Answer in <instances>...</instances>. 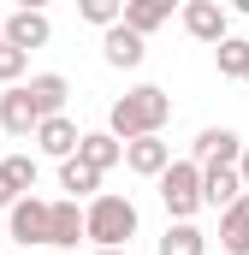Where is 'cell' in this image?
<instances>
[{"label": "cell", "instance_id": "cb8c5ba5", "mask_svg": "<svg viewBox=\"0 0 249 255\" xmlns=\"http://www.w3.org/2000/svg\"><path fill=\"white\" fill-rule=\"evenodd\" d=\"M238 184H244V190H249V148H244V154H238Z\"/></svg>", "mask_w": 249, "mask_h": 255}, {"label": "cell", "instance_id": "6da1fadb", "mask_svg": "<svg viewBox=\"0 0 249 255\" xmlns=\"http://www.w3.org/2000/svg\"><path fill=\"white\" fill-rule=\"evenodd\" d=\"M166 119H172V95H166L160 83H136V89H124L119 101H113V113H107V136H113V142L160 136Z\"/></svg>", "mask_w": 249, "mask_h": 255}, {"label": "cell", "instance_id": "7a4b0ae2", "mask_svg": "<svg viewBox=\"0 0 249 255\" xmlns=\"http://www.w3.org/2000/svg\"><path fill=\"white\" fill-rule=\"evenodd\" d=\"M83 238H89L95 250H130V238H136V202L101 190L83 208Z\"/></svg>", "mask_w": 249, "mask_h": 255}, {"label": "cell", "instance_id": "603a6c76", "mask_svg": "<svg viewBox=\"0 0 249 255\" xmlns=\"http://www.w3.org/2000/svg\"><path fill=\"white\" fill-rule=\"evenodd\" d=\"M24 71H30V54H18V48H6V42H0V83L12 89Z\"/></svg>", "mask_w": 249, "mask_h": 255}, {"label": "cell", "instance_id": "ac0fdd59", "mask_svg": "<svg viewBox=\"0 0 249 255\" xmlns=\"http://www.w3.org/2000/svg\"><path fill=\"white\" fill-rule=\"evenodd\" d=\"M60 190H71V202H77V196L95 202V196H101V172H89L83 160H60Z\"/></svg>", "mask_w": 249, "mask_h": 255}, {"label": "cell", "instance_id": "5bb4252c", "mask_svg": "<svg viewBox=\"0 0 249 255\" xmlns=\"http://www.w3.org/2000/svg\"><path fill=\"white\" fill-rule=\"evenodd\" d=\"M36 107H30V95H24V83H12L6 95H0V130H12V136H36Z\"/></svg>", "mask_w": 249, "mask_h": 255}, {"label": "cell", "instance_id": "2e32d148", "mask_svg": "<svg viewBox=\"0 0 249 255\" xmlns=\"http://www.w3.org/2000/svg\"><path fill=\"white\" fill-rule=\"evenodd\" d=\"M77 136H83V130L60 113V119H42V125H36V148L54 154V160H71V154H77Z\"/></svg>", "mask_w": 249, "mask_h": 255}, {"label": "cell", "instance_id": "4316f807", "mask_svg": "<svg viewBox=\"0 0 249 255\" xmlns=\"http://www.w3.org/2000/svg\"><path fill=\"white\" fill-rule=\"evenodd\" d=\"M0 244H6V226H0Z\"/></svg>", "mask_w": 249, "mask_h": 255}, {"label": "cell", "instance_id": "8fae6325", "mask_svg": "<svg viewBox=\"0 0 249 255\" xmlns=\"http://www.w3.org/2000/svg\"><path fill=\"white\" fill-rule=\"evenodd\" d=\"M71 160H83L89 172H101V178H107V172H113V166L124 160V142H113L107 130H83V136H77V154H71Z\"/></svg>", "mask_w": 249, "mask_h": 255}, {"label": "cell", "instance_id": "9c48e42d", "mask_svg": "<svg viewBox=\"0 0 249 255\" xmlns=\"http://www.w3.org/2000/svg\"><path fill=\"white\" fill-rule=\"evenodd\" d=\"M124 166H130L136 178H160V172L172 166V142H160V136H136V142H124Z\"/></svg>", "mask_w": 249, "mask_h": 255}, {"label": "cell", "instance_id": "e0dca14e", "mask_svg": "<svg viewBox=\"0 0 249 255\" xmlns=\"http://www.w3.org/2000/svg\"><path fill=\"white\" fill-rule=\"evenodd\" d=\"M220 250L226 255H249V190L220 214Z\"/></svg>", "mask_w": 249, "mask_h": 255}, {"label": "cell", "instance_id": "277c9868", "mask_svg": "<svg viewBox=\"0 0 249 255\" xmlns=\"http://www.w3.org/2000/svg\"><path fill=\"white\" fill-rule=\"evenodd\" d=\"M6 238L24 244V250L48 244V202H42V196H18V202L6 208Z\"/></svg>", "mask_w": 249, "mask_h": 255}, {"label": "cell", "instance_id": "4fadbf2b", "mask_svg": "<svg viewBox=\"0 0 249 255\" xmlns=\"http://www.w3.org/2000/svg\"><path fill=\"white\" fill-rule=\"evenodd\" d=\"M166 18H172V0H124L119 6V24L130 36H142V42H148V30H160Z\"/></svg>", "mask_w": 249, "mask_h": 255}, {"label": "cell", "instance_id": "ba28073f", "mask_svg": "<svg viewBox=\"0 0 249 255\" xmlns=\"http://www.w3.org/2000/svg\"><path fill=\"white\" fill-rule=\"evenodd\" d=\"M24 95H30L36 119H60V113H65V95H71V83H65L60 71H36V77L24 83Z\"/></svg>", "mask_w": 249, "mask_h": 255}, {"label": "cell", "instance_id": "83f0119b", "mask_svg": "<svg viewBox=\"0 0 249 255\" xmlns=\"http://www.w3.org/2000/svg\"><path fill=\"white\" fill-rule=\"evenodd\" d=\"M244 83H249V65H244Z\"/></svg>", "mask_w": 249, "mask_h": 255}, {"label": "cell", "instance_id": "d4e9b609", "mask_svg": "<svg viewBox=\"0 0 249 255\" xmlns=\"http://www.w3.org/2000/svg\"><path fill=\"white\" fill-rule=\"evenodd\" d=\"M12 202H18V196H12V190H6V178H0V208H12Z\"/></svg>", "mask_w": 249, "mask_h": 255}, {"label": "cell", "instance_id": "7402d4cb", "mask_svg": "<svg viewBox=\"0 0 249 255\" xmlns=\"http://www.w3.org/2000/svg\"><path fill=\"white\" fill-rule=\"evenodd\" d=\"M77 18H83V24H95V30H113V24H119V0H83V6H77Z\"/></svg>", "mask_w": 249, "mask_h": 255}, {"label": "cell", "instance_id": "3957f363", "mask_svg": "<svg viewBox=\"0 0 249 255\" xmlns=\"http://www.w3.org/2000/svg\"><path fill=\"white\" fill-rule=\"evenodd\" d=\"M154 184H160V202H166L172 226H190L196 208H202V166H196V160H172Z\"/></svg>", "mask_w": 249, "mask_h": 255}, {"label": "cell", "instance_id": "5b68a950", "mask_svg": "<svg viewBox=\"0 0 249 255\" xmlns=\"http://www.w3.org/2000/svg\"><path fill=\"white\" fill-rule=\"evenodd\" d=\"M184 30L196 36V42H208V48H220L226 36H232V12L220 6V0H184Z\"/></svg>", "mask_w": 249, "mask_h": 255}, {"label": "cell", "instance_id": "44dd1931", "mask_svg": "<svg viewBox=\"0 0 249 255\" xmlns=\"http://www.w3.org/2000/svg\"><path fill=\"white\" fill-rule=\"evenodd\" d=\"M214 65H220V77H244V65H249V36H226V42L214 48Z\"/></svg>", "mask_w": 249, "mask_h": 255}, {"label": "cell", "instance_id": "ffe728a7", "mask_svg": "<svg viewBox=\"0 0 249 255\" xmlns=\"http://www.w3.org/2000/svg\"><path fill=\"white\" fill-rule=\"evenodd\" d=\"M0 178H6L12 196H30L36 190V154H6V160H0Z\"/></svg>", "mask_w": 249, "mask_h": 255}, {"label": "cell", "instance_id": "9a60e30c", "mask_svg": "<svg viewBox=\"0 0 249 255\" xmlns=\"http://www.w3.org/2000/svg\"><path fill=\"white\" fill-rule=\"evenodd\" d=\"M244 196V184H238V166H202V208H232Z\"/></svg>", "mask_w": 249, "mask_h": 255}, {"label": "cell", "instance_id": "52a82bcc", "mask_svg": "<svg viewBox=\"0 0 249 255\" xmlns=\"http://www.w3.org/2000/svg\"><path fill=\"white\" fill-rule=\"evenodd\" d=\"M238 154H244V136L226 130V125H208L190 142V160H196V166H238Z\"/></svg>", "mask_w": 249, "mask_h": 255}, {"label": "cell", "instance_id": "8992f818", "mask_svg": "<svg viewBox=\"0 0 249 255\" xmlns=\"http://www.w3.org/2000/svg\"><path fill=\"white\" fill-rule=\"evenodd\" d=\"M48 36H54V24H48V12H36V6H18V12L0 24V42H6V48H18V54L48 48Z\"/></svg>", "mask_w": 249, "mask_h": 255}, {"label": "cell", "instance_id": "7c38bea8", "mask_svg": "<svg viewBox=\"0 0 249 255\" xmlns=\"http://www.w3.org/2000/svg\"><path fill=\"white\" fill-rule=\"evenodd\" d=\"M77 238H83V208L65 196V202H48V244L54 250H77Z\"/></svg>", "mask_w": 249, "mask_h": 255}, {"label": "cell", "instance_id": "30bf717a", "mask_svg": "<svg viewBox=\"0 0 249 255\" xmlns=\"http://www.w3.org/2000/svg\"><path fill=\"white\" fill-rule=\"evenodd\" d=\"M101 60L119 65V71H136V65L148 60V42H142V36H130L124 24H113V30H101Z\"/></svg>", "mask_w": 249, "mask_h": 255}, {"label": "cell", "instance_id": "d6986e66", "mask_svg": "<svg viewBox=\"0 0 249 255\" xmlns=\"http://www.w3.org/2000/svg\"><path fill=\"white\" fill-rule=\"evenodd\" d=\"M154 255H208V238L196 226H166V238L154 244Z\"/></svg>", "mask_w": 249, "mask_h": 255}, {"label": "cell", "instance_id": "484cf974", "mask_svg": "<svg viewBox=\"0 0 249 255\" xmlns=\"http://www.w3.org/2000/svg\"><path fill=\"white\" fill-rule=\"evenodd\" d=\"M95 255H130V250H95Z\"/></svg>", "mask_w": 249, "mask_h": 255}]
</instances>
